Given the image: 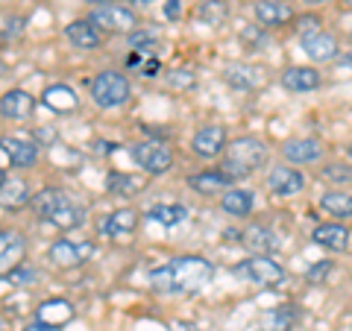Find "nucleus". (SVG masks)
Masks as SVG:
<instances>
[{
	"mask_svg": "<svg viewBox=\"0 0 352 331\" xmlns=\"http://www.w3.org/2000/svg\"><path fill=\"white\" fill-rule=\"evenodd\" d=\"M212 261L203 255H179L150 273V288L162 293H197L212 282Z\"/></svg>",
	"mask_w": 352,
	"mask_h": 331,
	"instance_id": "obj_1",
	"label": "nucleus"
},
{
	"mask_svg": "<svg viewBox=\"0 0 352 331\" xmlns=\"http://www.w3.org/2000/svg\"><path fill=\"white\" fill-rule=\"evenodd\" d=\"M264 159H267V147L256 138H238L226 147V159H223V173H229L232 179L238 176H247L256 168H261Z\"/></svg>",
	"mask_w": 352,
	"mask_h": 331,
	"instance_id": "obj_2",
	"label": "nucleus"
},
{
	"mask_svg": "<svg viewBox=\"0 0 352 331\" xmlns=\"http://www.w3.org/2000/svg\"><path fill=\"white\" fill-rule=\"evenodd\" d=\"M129 80L118 71H103L91 80V97L100 109H115L129 100Z\"/></svg>",
	"mask_w": 352,
	"mask_h": 331,
	"instance_id": "obj_3",
	"label": "nucleus"
},
{
	"mask_svg": "<svg viewBox=\"0 0 352 331\" xmlns=\"http://www.w3.org/2000/svg\"><path fill=\"white\" fill-rule=\"evenodd\" d=\"M235 275L247 279L250 284H258V288H276V284L285 282V270L270 255H250L235 267Z\"/></svg>",
	"mask_w": 352,
	"mask_h": 331,
	"instance_id": "obj_4",
	"label": "nucleus"
},
{
	"mask_svg": "<svg viewBox=\"0 0 352 331\" xmlns=\"http://www.w3.org/2000/svg\"><path fill=\"white\" fill-rule=\"evenodd\" d=\"M132 159H135L138 168H144L153 176H162L173 168V152L168 147L156 144V141H141V144L132 147Z\"/></svg>",
	"mask_w": 352,
	"mask_h": 331,
	"instance_id": "obj_5",
	"label": "nucleus"
},
{
	"mask_svg": "<svg viewBox=\"0 0 352 331\" xmlns=\"http://www.w3.org/2000/svg\"><path fill=\"white\" fill-rule=\"evenodd\" d=\"M88 21H91L94 27H100V30H109V32H132V30H138L135 12H129V9H124V6H115V3L94 9Z\"/></svg>",
	"mask_w": 352,
	"mask_h": 331,
	"instance_id": "obj_6",
	"label": "nucleus"
},
{
	"mask_svg": "<svg viewBox=\"0 0 352 331\" xmlns=\"http://www.w3.org/2000/svg\"><path fill=\"white\" fill-rule=\"evenodd\" d=\"M47 255L56 267L71 270V267H80V264H85L94 255V244H88V240L85 244H76V240H56V244H50Z\"/></svg>",
	"mask_w": 352,
	"mask_h": 331,
	"instance_id": "obj_7",
	"label": "nucleus"
},
{
	"mask_svg": "<svg viewBox=\"0 0 352 331\" xmlns=\"http://www.w3.org/2000/svg\"><path fill=\"white\" fill-rule=\"evenodd\" d=\"M32 109H36V100H32V94H27L24 88H12V91H6L0 97V115L6 120H27L32 115Z\"/></svg>",
	"mask_w": 352,
	"mask_h": 331,
	"instance_id": "obj_8",
	"label": "nucleus"
},
{
	"mask_svg": "<svg viewBox=\"0 0 352 331\" xmlns=\"http://www.w3.org/2000/svg\"><path fill=\"white\" fill-rule=\"evenodd\" d=\"M226 147H229L226 144V132L220 129V126H203L194 135V141H191V150L197 152V156H203V159H214Z\"/></svg>",
	"mask_w": 352,
	"mask_h": 331,
	"instance_id": "obj_9",
	"label": "nucleus"
},
{
	"mask_svg": "<svg viewBox=\"0 0 352 331\" xmlns=\"http://www.w3.org/2000/svg\"><path fill=\"white\" fill-rule=\"evenodd\" d=\"M38 159V147L36 144H27L21 138H3V168H32Z\"/></svg>",
	"mask_w": 352,
	"mask_h": 331,
	"instance_id": "obj_10",
	"label": "nucleus"
},
{
	"mask_svg": "<svg viewBox=\"0 0 352 331\" xmlns=\"http://www.w3.org/2000/svg\"><path fill=\"white\" fill-rule=\"evenodd\" d=\"M302 50H305V56L311 59V62H332V59H338V41H335V36H329V32H314V36H308V38H302Z\"/></svg>",
	"mask_w": 352,
	"mask_h": 331,
	"instance_id": "obj_11",
	"label": "nucleus"
},
{
	"mask_svg": "<svg viewBox=\"0 0 352 331\" xmlns=\"http://www.w3.org/2000/svg\"><path fill=\"white\" fill-rule=\"evenodd\" d=\"M256 18L264 27H285L288 21H294V6L288 0H258Z\"/></svg>",
	"mask_w": 352,
	"mask_h": 331,
	"instance_id": "obj_12",
	"label": "nucleus"
},
{
	"mask_svg": "<svg viewBox=\"0 0 352 331\" xmlns=\"http://www.w3.org/2000/svg\"><path fill=\"white\" fill-rule=\"evenodd\" d=\"M267 187L273 194H279V196H291V194L302 191L305 179H302V173L294 170V168H273L267 173Z\"/></svg>",
	"mask_w": 352,
	"mask_h": 331,
	"instance_id": "obj_13",
	"label": "nucleus"
},
{
	"mask_svg": "<svg viewBox=\"0 0 352 331\" xmlns=\"http://www.w3.org/2000/svg\"><path fill=\"white\" fill-rule=\"evenodd\" d=\"M41 103L50 109V112H59V115H68L74 112L76 106H80V100H76L74 88L65 85V82H56V85H47L41 91Z\"/></svg>",
	"mask_w": 352,
	"mask_h": 331,
	"instance_id": "obj_14",
	"label": "nucleus"
},
{
	"mask_svg": "<svg viewBox=\"0 0 352 331\" xmlns=\"http://www.w3.org/2000/svg\"><path fill=\"white\" fill-rule=\"evenodd\" d=\"M135 226H138V212H132V208H118L106 220H100V231L106 238H126L135 231Z\"/></svg>",
	"mask_w": 352,
	"mask_h": 331,
	"instance_id": "obj_15",
	"label": "nucleus"
},
{
	"mask_svg": "<svg viewBox=\"0 0 352 331\" xmlns=\"http://www.w3.org/2000/svg\"><path fill=\"white\" fill-rule=\"evenodd\" d=\"M65 203H68V194L65 191H59V187H44V191H38L36 196H32V212H36L38 220L50 223Z\"/></svg>",
	"mask_w": 352,
	"mask_h": 331,
	"instance_id": "obj_16",
	"label": "nucleus"
},
{
	"mask_svg": "<svg viewBox=\"0 0 352 331\" xmlns=\"http://www.w3.org/2000/svg\"><path fill=\"white\" fill-rule=\"evenodd\" d=\"M311 240L317 247L323 249H332V252H340L349 247V229L340 226V223H323L311 231Z\"/></svg>",
	"mask_w": 352,
	"mask_h": 331,
	"instance_id": "obj_17",
	"label": "nucleus"
},
{
	"mask_svg": "<svg viewBox=\"0 0 352 331\" xmlns=\"http://www.w3.org/2000/svg\"><path fill=\"white\" fill-rule=\"evenodd\" d=\"M32 203V196H30V185L24 179H12L9 173H3V185H0V205L6 208H21V205H27Z\"/></svg>",
	"mask_w": 352,
	"mask_h": 331,
	"instance_id": "obj_18",
	"label": "nucleus"
},
{
	"mask_svg": "<svg viewBox=\"0 0 352 331\" xmlns=\"http://www.w3.org/2000/svg\"><path fill=\"white\" fill-rule=\"evenodd\" d=\"M282 156L288 161H294V164H311V161H317L323 156V147L311 138H296V141L282 144Z\"/></svg>",
	"mask_w": 352,
	"mask_h": 331,
	"instance_id": "obj_19",
	"label": "nucleus"
},
{
	"mask_svg": "<svg viewBox=\"0 0 352 331\" xmlns=\"http://www.w3.org/2000/svg\"><path fill=\"white\" fill-rule=\"evenodd\" d=\"M232 185V176L223 173V170H203V173H194L188 176V187H194L197 194H220Z\"/></svg>",
	"mask_w": 352,
	"mask_h": 331,
	"instance_id": "obj_20",
	"label": "nucleus"
},
{
	"mask_svg": "<svg viewBox=\"0 0 352 331\" xmlns=\"http://www.w3.org/2000/svg\"><path fill=\"white\" fill-rule=\"evenodd\" d=\"M244 244H247V249L256 252V255H270V252L279 249L276 235H273L267 226H258V223L244 229Z\"/></svg>",
	"mask_w": 352,
	"mask_h": 331,
	"instance_id": "obj_21",
	"label": "nucleus"
},
{
	"mask_svg": "<svg viewBox=\"0 0 352 331\" xmlns=\"http://www.w3.org/2000/svg\"><path fill=\"white\" fill-rule=\"evenodd\" d=\"M36 319L59 328V326H65V323H71L74 319V305L68 299H44L38 305V311H36Z\"/></svg>",
	"mask_w": 352,
	"mask_h": 331,
	"instance_id": "obj_22",
	"label": "nucleus"
},
{
	"mask_svg": "<svg viewBox=\"0 0 352 331\" xmlns=\"http://www.w3.org/2000/svg\"><path fill=\"white\" fill-rule=\"evenodd\" d=\"M282 85L288 91H314L320 85V73L314 68H305V65H294V68L282 73Z\"/></svg>",
	"mask_w": 352,
	"mask_h": 331,
	"instance_id": "obj_23",
	"label": "nucleus"
},
{
	"mask_svg": "<svg viewBox=\"0 0 352 331\" xmlns=\"http://www.w3.org/2000/svg\"><path fill=\"white\" fill-rule=\"evenodd\" d=\"M294 326H296V311L291 305H279L258 319L256 331H294Z\"/></svg>",
	"mask_w": 352,
	"mask_h": 331,
	"instance_id": "obj_24",
	"label": "nucleus"
},
{
	"mask_svg": "<svg viewBox=\"0 0 352 331\" xmlns=\"http://www.w3.org/2000/svg\"><path fill=\"white\" fill-rule=\"evenodd\" d=\"M65 36L74 47H82V50H94L97 44H100V32L91 21H74V24L65 27Z\"/></svg>",
	"mask_w": 352,
	"mask_h": 331,
	"instance_id": "obj_25",
	"label": "nucleus"
},
{
	"mask_svg": "<svg viewBox=\"0 0 352 331\" xmlns=\"http://www.w3.org/2000/svg\"><path fill=\"white\" fill-rule=\"evenodd\" d=\"M226 214L232 217H247L252 212V191H241V187H232V191L223 194V200H220Z\"/></svg>",
	"mask_w": 352,
	"mask_h": 331,
	"instance_id": "obj_26",
	"label": "nucleus"
},
{
	"mask_svg": "<svg viewBox=\"0 0 352 331\" xmlns=\"http://www.w3.org/2000/svg\"><path fill=\"white\" fill-rule=\"evenodd\" d=\"M320 208L326 214L332 217H352V194H344V191H329L320 196Z\"/></svg>",
	"mask_w": 352,
	"mask_h": 331,
	"instance_id": "obj_27",
	"label": "nucleus"
},
{
	"mask_svg": "<svg viewBox=\"0 0 352 331\" xmlns=\"http://www.w3.org/2000/svg\"><path fill=\"white\" fill-rule=\"evenodd\" d=\"M21 255H24V238L12 229H3V235H0V261L9 267V264H18Z\"/></svg>",
	"mask_w": 352,
	"mask_h": 331,
	"instance_id": "obj_28",
	"label": "nucleus"
},
{
	"mask_svg": "<svg viewBox=\"0 0 352 331\" xmlns=\"http://www.w3.org/2000/svg\"><path fill=\"white\" fill-rule=\"evenodd\" d=\"M147 217L170 229V226H179L182 220L188 217V208H185V205H164V203H162V205H153Z\"/></svg>",
	"mask_w": 352,
	"mask_h": 331,
	"instance_id": "obj_29",
	"label": "nucleus"
},
{
	"mask_svg": "<svg viewBox=\"0 0 352 331\" xmlns=\"http://www.w3.org/2000/svg\"><path fill=\"white\" fill-rule=\"evenodd\" d=\"M50 226H56V229H62V231L82 226V208L68 200V203H65V205L59 208V212H56V217L50 220Z\"/></svg>",
	"mask_w": 352,
	"mask_h": 331,
	"instance_id": "obj_30",
	"label": "nucleus"
},
{
	"mask_svg": "<svg viewBox=\"0 0 352 331\" xmlns=\"http://www.w3.org/2000/svg\"><path fill=\"white\" fill-rule=\"evenodd\" d=\"M109 191L112 194H120V196H132V194H138L141 187H144V182L135 179V176H129V173H109Z\"/></svg>",
	"mask_w": 352,
	"mask_h": 331,
	"instance_id": "obj_31",
	"label": "nucleus"
},
{
	"mask_svg": "<svg viewBox=\"0 0 352 331\" xmlns=\"http://www.w3.org/2000/svg\"><path fill=\"white\" fill-rule=\"evenodd\" d=\"M156 44H159V30H153V27H138L129 32V47L135 53H147Z\"/></svg>",
	"mask_w": 352,
	"mask_h": 331,
	"instance_id": "obj_32",
	"label": "nucleus"
},
{
	"mask_svg": "<svg viewBox=\"0 0 352 331\" xmlns=\"http://www.w3.org/2000/svg\"><path fill=\"white\" fill-rule=\"evenodd\" d=\"M38 273L32 267H21V264H15L12 270L3 273V284H12V288H27V284H36Z\"/></svg>",
	"mask_w": 352,
	"mask_h": 331,
	"instance_id": "obj_33",
	"label": "nucleus"
},
{
	"mask_svg": "<svg viewBox=\"0 0 352 331\" xmlns=\"http://www.w3.org/2000/svg\"><path fill=\"white\" fill-rule=\"evenodd\" d=\"M200 21L208 27H217V24H223L226 21V6L220 3V0H208V3L200 6Z\"/></svg>",
	"mask_w": 352,
	"mask_h": 331,
	"instance_id": "obj_34",
	"label": "nucleus"
},
{
	"mask_svg": "<svg viewBox=\"0 0 352 331\" xmlns=\"http://www.w3.org/2000/svg\"><path fill=\"white\" fill-rule=\"evenodd\" d=\"M250 73H252V71L244 68V65H229L223 76H226V82L235 85V88H252V82H256V80H252Z\"/></svg>",
	"mask_w": 352,
	"mask_h": 331,
	"instance_id": "obj_35",
	"label": "nucleus"
},
{
	"mask_svg": "<svg viewBox=\"0 0 352 331\" xmlns=\"http://www.w3.org/2000/svg\"><path fill=\"white\" fill-rule=\"evenodd\" d=\"M320 176L335 185H344V182H352V168H346V164H329V168L320 170Z\"/></svg>",
	"mask_w": 352,
	"mask_h": 331,
	"instance_id": "obj_36",
	"label": "nucleus"
},
{
	"mask_svg": "<svg viewBox=\"0 0 352 331\" xmlns=\"http://www.w3.org/2000/svg\"><path fill=\"white\" fill-rule=\"evenodd\" d=\"M329 270H332V261H320V264H314V267H308L305 282H308V284H323V279L329 275Z\"/></svg>",
	"mask_w": 352,
	"mask_h": 331,
	"instance_id": "obj_37",
	"label": "nucleus"
},
{
	"mask_svg": "<svg viewBox=\"0 0 352 331\" xmlns=\"http://www.w3.org/2000/svg\"><path fill=\"white\" fill-rule=\"evenodd\" d=\"M300 36L302 38H308V36H314V32H320V21H317L314 15H305V18H300Z\"/></svg>",
	"mask_w": 352,
	"mask_h": 331,
	"instance_id": "obj_38",
	"label": "nucleus"
},
{
	"mask_svg": "<svg viewBox=\"0 0 352 331\" xmlns=\"http://www.w3.org/2000/svg\"><path fill=\"white\" fill-rule=\"evenodd\" d=\"M21 24H24V21L21 18H3V41H9V38H15L18 32H21Z\"/></svg>",
	"mask_w": 352,
	"mask_h": 331,
	"instance_id": "obj_39",
	"label": "nucleus"
},
{
	"mask_svg": "<svg viewBox=\"0 0 352 331\" xmlns=\"http://www.w3.org/2000/svg\"><path fill=\"white\" fill-rule=\"evenodd\" d=\"M191 82H194L191 71H173V76H170V85L173 88H188Z\"/></svg>",
	"mask_w": 352,
	"mask_h": 331,
	"instance_id": "obj_40",
	"label": "nucleus"
},
{
	"mask_svg": "<svg viewBox=\"0 0 352 331\" xmlns=\"http://www.w3.org/2000/svg\"><path fill=\"white\" fill-rule=\"evenodd\" d=\"M179 15H182V0H168V3H164V18L176 21Z\"/></svg>",
	"mask_w": 352,
	"mask_h": 331,
	"instance_id": "obj_41",
	"label": "nucleus"
},
{
	"mask_svg": "<svg viewBox=\"0 0 352 331\" xmlns=\"http://www.w3.org/2000/svg\"><path fill=\"white\" fill-rule=\"evenodd\" d=\"M159 68H162V65H159V59H147L144 65H141V76H147V80H153V76H156L159 73Z\"/></svg>",
	"mask_w": 352,
	"mask_h": 331,
	"instance_id": "obj_42",
	"label": "nucleus"
},
{
	"mask_svg": "<svg viewBox=\"0 0 352 331\" xmlns=\"http://www.w3.org/2000/svg\"><path fill=\"white\" fill-rule=\"evenodd\" d=\"M24 331H59L56 326H47V323H41V319H36V323H32V326H27Z\"/></svg>",
	"mask_w": 352,
	"mask_h": 331,
	"instance_id": "obj_43",
	"label": "nucleus"
},
{
	"mask_svg": "<svg viewBox=\"0 0 352 331\" xmlns=\"http://www.w3.org/2000/svg\"><path fill=\"white\" fill-rule=\"evenodd\" d=\"M141 65H144V59H141V53L132 50L129 56H126V68H141Z\"/></svg>",
	"mask_w": 352,
	"mask_h": 331,
	"instance_id": "obj_44",
	"label": "nucleus"
},
{
	"mask_svg": "<svg viewBox=\"0 0 352 331\" xmlns=\"http://www.w3.org/2000/svg\"><path fill=\"white\" fill-rule=\"evenodd\" d=\"M338 68L352 76V56H344V59H340V62H338Z\"/></svg>",
	"mask_w": 352,
	"mask_h": 331,
	"instance_id": "obj_45",
	"label": "nucleus"
},
{
	"mask_svg": "<svg viewBox=\"0 0 352 331\" xmlns=\"http://www.w3.org/2000/svg\"><path fill=\"white\" fill-rule=\"evenodd\" d=\"M302 3H308V6H320V3H329V0H302Z\"/></svg>",
	"mask_w": 352,
	"mask_h": 331,
	"instance_id": "obj_46",
	"label": "nucleus"
},
{
	"mask_svg": "<svg viewBox=\"0 0 352 331\" xmlns=\"http://www.w3.org/2000/svg\"><path fill=\"white\" fill-rule=\"evenodd\" d=\"M88 3H106L109 6V0H88Z\"/></svg>",
	"mask_w": 352,
	"mask_h": 331,
	"instance_id": "obj_47",
	"label": "nucleus"
},
{
	"mask_svg": "<svg viewBox=\"0 0 352 331\" xmlns=\"http://www.w3.org/2000/svg\"><path fill=\"white\" fill-rule=\"evenodd\" d=\"M132 3H153V0H132Z\"/></svg>",
	"mask_w": 352,
	"mask_h": 331,
	"instance_id": "obj_48",
	"label": "nucleus"
},
{
	"mask_svg": "<svg viewBox=\"0 0 352 331\" xmlns=\"http://www.w3.org/2000/svg\"><path fill=\"white\" fill-rule=\"evenodd\" d=\"M344 6H346V9H352V0H346V3H344Z\"/></svg>",
	"mask_w": 352,
	"mask_h": 331,
	"instance_id": "obj_49",
	"label": "nucleus"
},
{
	"mask_svg": "<svg viewBox=\"0 0 352 331\" xmlns=\"http://www.w3.org/2000/svg\"><path fill=\"white\" fill-rule=\"evenodd\" d=\"M346 152H349V159H352V144H349V150H346Z\"/></svg>",
	"mask_w": 352,
	"mask_h": 331,
	"instance_id": "obj_50",
	"label": "nucleus"
},
{
	"mask_svg": "<svg viewBox=\"0 0 352 331\" xmlns=\"http://www.w3.org/2000/svg\"><path fill=\"white\" fill-rule=\"evenodd\" d=\"M349 38H352V30H349Z\"/></svg>",
	"mask_w": 352,
	"mask_h": 331,
	"instance_id": "obj_51",
	"label": "nucleus"
}]
</instances>
